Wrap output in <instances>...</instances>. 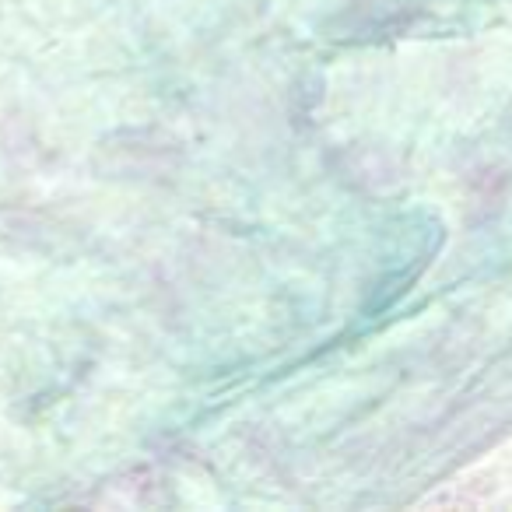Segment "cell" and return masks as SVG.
I'll list each match as a JSON object with an SVG mask.
<instances>
[{"label":"cell","mask_w":512,"mask_h":512,"mask_svg":"<svg viewBox=\"0 0 512 512\" xmlns=\"http://www.w3.org/2000/svg\"><path fill=\"white\" fill-rule=\"evenodd\" d=\"M337 172H341L344 183H351L355 190H365V193L397 190L407 176L404 162H400L393 151L372 148V144L344 148L341 155H337Z\"/></svg>","instance_id":"6da1fadb"},{"label":"cell","mask_w":512,"mask_h":512,"mask_svg":"<svg viewBox=\"0 0 512 512\" xmlns=\"http://www.w3.org/2000/svg\"><path fill=\"white\" fill-rule=\"evenodd\" d=\"M470 186H474V200L481 207H498V200L505 197V190H509V176H505L502 169H481L474 172V179H470Z\"/></svg>","instance_id":"7a4b0ae2"}]
</instances>
